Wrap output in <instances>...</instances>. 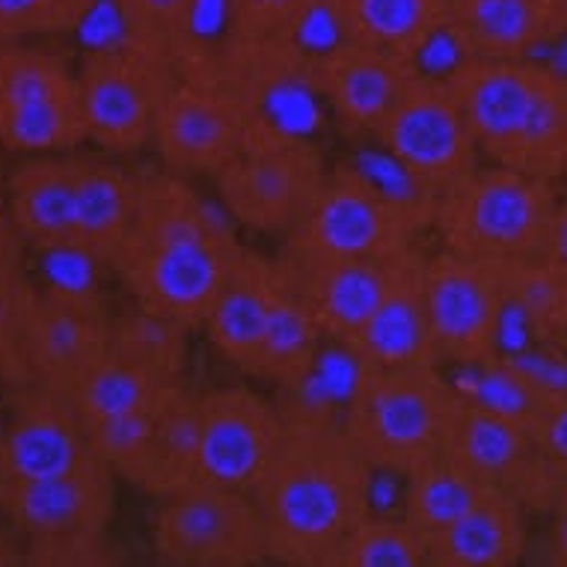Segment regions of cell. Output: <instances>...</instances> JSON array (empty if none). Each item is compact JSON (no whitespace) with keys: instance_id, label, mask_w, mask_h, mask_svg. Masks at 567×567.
I'll return each instance as SVG.
<instances>
[{"instance_id":"1","label":"cell","mask_w":567,"mask_h":567,"mask_svg":"<svg viewBox=\"0 0 567 567\" xmlns=\"http://www.w3.org/2000/svg\"><path fill=\"white\" fill-rule=\"evenodd\" d=\"M241 247L217 196L158 167L140 173L137 215L111 270L134 303L178 318L196 333Z\"/></svg>"},{"instance_id":"2","label":"cell","mask_w":567,"mask_h":567,"mask_svg":"<svg viewBox=\"0 0 567 567\" xmlns=\"http://www.w3.org/2000/svg\"><path fill=\"white\" fill-rule=\"evenodd\" d=\"M374 470L342 422L324 413H286V431L252 487L268 532L270 561L327 567L348 532L372 508Z\"/></svg>"},{"instance_id":"3","label":"cell","mask_w":567,"mask_h":567,"mask_svg":"<svg viewBox=\"0 0 567 567\" xmlns=\"http://www.w3.org/2000/svg\"><path fill=\"white\" fill-rule=\"evenodd\" d=\"M140 199V173L84 146L28 155L7 176V215L24 244L111 268Z\"/></svg>"},{"instance_id":"4","label":"cell","mask_w":567,"mask_h":567,"mask_svg":"<svg viewBox=\"0 0 567 567\" xmlns=\"http://www.w3.org/2000/svg\"><path fill=\"white\" fill-rule=\"evenodd\" d=\"M203 333L244 378L277 386L307 381L327 339L291 261L252 247L235 256Z\"/></svg>"},{"instance_id":"5","label":"cell","mask_w":567,"mask_h":567,"mask_svg":"<svg viewBox=\"0 0 567 567\" xmlns=\"http://www.w3.org/2000/svg\"><path fill=\"white\" fill-rule=\"evenodd\" d=\"M487 164L565 182L567 72L538 56H470L446 75Z\"/></svg>"},{"instance_id":"6","label":"cell","mask_w":567,"mask_h":567,"mask_svg":"<svg viewBox=\"0 0 567 567\" xmlns=\"http://www.w3.org/2000/svg\"><path fill=\"white\" fill-rule=\"evenodd\" d=\"M457 401L461 386L449 381L443 365L363 369L342 425L378 473L401 478L446 452Z\"/></svg>"},{"instance_id":"7","label":"cell","mask_w":567,"mask_h":567,"mask_svg":"<svg viewBox=\"0 0 567 567\" xmlns=\"http://www.w3.org/2000/svg\"><path fill=\"white\" fill-rule=\"evenodd\" d=\"M561 182L482 161L431 199L429 233L443 250L478 259L540 256Z\"/></svg>"},{"instance_id":"8","label":"cell","mask_w":567,"mask_h":567,"mask_svg":"<svg viewBox=\"0 0 567 567\" xmlns=\"http://www.w3.org/2000/svg\"><path fill=\"white\" fill-rule=\"evenodd\" d=\"M116 475L104 457L39 482H0V520L24 544V561L48 567L111 565Z\"/></svg>"},{"instance_id":"9","label":"cell","mask_w":567,"mask_h":567,"mask_svg":"<svg viewBox=\"0 0 567 567\" xmlns=\"http://www.w3.org/2000/svg\"><path fill=\"white\" fill-rule=\"evenodd\" d=\"M429 194H392L363 169L330 167L316 205L282 241L298 259H392L429 233Z\"/></svg>"},{"instance_id":"10","label":"cell","mask_w":567,"mask_h":567,"mask_svg":"<svg viewBox=\"0 0 567 567\" xmlns=\"http://www.w3.org/2000/svg\"><path fill=\"white\" fill-rule=\"evenodd\" d=\"M252 140H259V125L250 104L212 65L203 45L178 65L176 84L155 125L152 152L169 173L212 182Z\"/></svg>"},{"instance_id":"11","label":"cell","mask_w":567,"mask_h":567,"mask_svg":"<svg viewBox=\"0 0 567 567\" xmlns=\"http://www.w3.org/2000/svg\"><path fill=\"white\" fill-rule=\"evenodd\" d=\"M176 78L173 60L134 39L90 48L78 63L86 143L116 158L152 150L155 125Z\"/></svg>"},{"instance_id":"12","label":"cell","mask_w":567,"mask_h":567,"mask_svg":"<svg viewBox=\"0 0 567 567\" xmlns=\"http://www.w3.org/2000/svg\"><path fill=\"white\" fill-rule=\"evenodd\" d=\"M327 176L321 146L303 134H268L220 169L212 187L235 226L286 241L316 205Z\"/></svg>"},{"instance_id":"13","label":"cell","mask_w":567,"mask_h":567,"mask_svg":"<svg viewBox=\"0 0 567 567\" xmlns=\"http://www.w3.org/2000/svg\"><path fill=\"white\" fill-rule=\"evenodd\" d=\"M86 146L78 69L39 42H0V150L51 155Z\"/></svg>"},{"instance_id":"14","label":"cell","mask_w":567,"mask_h":567,"mask_svg":"<svg viewBox=\"0 0 567 567\" xmlns=\"http://www.w3.org/2000/svg\"><path fill=\"white\" fill-rule=\"evenodd\" d=\"M152 549L169 567H256L270 561L268 532L252 493L194 482L158 499Z\"/></svg>"},{"instance_id":"15","label":"cell","mask_w":567,"mask_h":567,"mask_svg":"<svg viewBox=\"0 0 567 567\" xmlns=\"http://www.w3.org/2000/svg\"><path fill=\"white\" fill-rule=\"evenodd\" d=\"M374 143L419 194H440L482 164L470 122L446 78L416 72L392 104Z\"/></svg>"},{"instance_id":"16","label":"cell","mask_w":567,"mask_h":567,"mask_svg":"<svg viewBox=\"0 0 567 567\" xmlns=\"http://www.w3.org/2000/svg\"><path fill=\"white\" fill-rule=\"evenodd\" d=\"M425 303L440 363L482 369L499 357L505 333L503 261L443 247L429 252Z\"/></svg>"},{"instance_id":"17","label":"cell","mask_w":567,"mask_h":567,"mask_svg":"<svg viewBox=\"0 0 567 567\" xmlns=\"http://www.w3.org/2000/svg\"><path fill=\"white\" fill-rule=\"evenodd\" d=\"M446 452L464 461L484 482L499 487L529 514L556 508L561 466L553 464L523 429L520 419L461 390Z\"/></svg>"},{"instance_id":"18","label":"cell","mask_w":567,"mask_h":567,"mask_svg":"<svg viewBox=\"0 0 567 567\" xmlns=\"http://www.w3.org/2000/svg\"><path fill=\"white\" fill-rule=\"evenodd\" d=\"M286 431V410L252 386L199 392V482L250 493Z\"/></svg>"},{"instance_id":"19","label":"cell","mask_w":567,"mask_h":567,"mask_svg":"<svg viewBox=\"0 0 567 567\" xmlns=\"http://www.w3.org/2000/svg\"><path fill=\"white\" fill-rule=\"evenodd\" d=\"M416 72L410 56L348 37L312 56L316 95L344 137H374Z\"/></svg>"},{"instance_id":"20","label":"cell","mask_w":567,"mask_h":567,"mask_svg":"<svg viewBox=\"0 0 567 567\" xmlns=\"http://www.w3.org/2000/svg\"><path fill=\"white\" fill-rule=\"evenodd\" d=\"M7 395L10 413L0 425V482L56 478L102 457L65 395L45 386H24Z\"/></svg>"},{"instance_id":"21","label":"cell","mask_w":567,"mask_h":567,"mask_svg":"<svg viewBox=\"0 0 567 567\" xmlns=\"http://www.w3.org/2000/svg\"><path fill=\"white\" fill-rule=\"evenodd\" d=\"M113 316L90 291L39 286L30 327L33 386L65 395L69 386L111 348Z\"/></svg>"},{"instance_id":"22","label":"cell","mask_w":567,"mask_h":567,"mask_svg":"<svg viewBox=\"0 0 567 567\" xmlns=\"http://www.w3.org/2000/svg\"><path fill=\"white\" fill-rule=\"evenodd\" d=\"M425 259L429 252L410 247L392 265L390 286L381 303L351 344L363 369H410V365H443L431 336L425 303Z\"/></svg>"},{"instance_id":"23","label":"cell","mask_w":567,"mask_h":567,"mask_svg":"<svg viewBox=\"0 0 567 567\" xmlns=\"http://www.w3.org/2000/svg\"><path fill=\"white\" fill-rule=\"evenodd\" d=\"M452 28L470 56H538L567 42V0H455Z\"/></svg>"},{"instance_id":"24","label":"cell","mask_w":567,"mask_h":567,"mask_svg":"<svg viewBox=\"0 0 567 567\" xmlns=\"http://www.w3.org/2000/svg\"><path fill=\"white\" fill-rule=\"evenodd\" d=\"M327 339L351 351L390 286L392 259H298L282 252Z\"/></svg>"},{"instance_id":"25","label":"cell","mask_w":567,"mask_h":567,"mask_svg":"<svg viewBox=\"0 0 567 567\" xmlns=\"http://www.w3.org/2000/svg\"><path fill=\"white\" fill-rule=\"evenodd\" d=\"M529 549V512L493 491L446 529L429 538V567H514Z\"/></svg>"},{"instance_id":"26","label":"cell","mask_w":567,"mask_h":567,"mask_svg":"<svg viewBox=\"0 0 567 567\" xmlns=\"http://www.w3.org/2000/svg\"><path fill=\"white\" fill-rule=\"evenodd\" d=\"M199 482V392L178 383L169 392L152 437L125 484L164 499Z\"/></svg>"},{"instance_id":"27","label":"cell","mask_w":567,"mask_h":567,"mask_svg":"<svg viewBox=\"0 0 567 567\" xmlns=\"http://www.w3.org/2000/svg\"><path fill=\"white\" fill-rule=\"evenodd\" d=\"M173 386H178V383L161 378L146 365L134 363L125 353L107 348L69 386L65 401L72 404L78 419L84 422V429L93 431L99 425H107V422H120V419L137 416V413L158 408Z\"/></svg>"},{"instance_id":"28","label":"cell","mask_w":567,"mask_h":567,"mask_svg":"<svg viewBox=\"0 0 567 567\" xmlns=\"http://www.w3.org/2000/svg\"><path fill=\"white\" fill-rule=\"evenodd\" d=\"M348 39L413 56L449 28L455 0H333Z\"/></svg>"},{"instance_id":"29","label":"cell","mask_w":567,"mask_h":567,"mask_svg":"<svg viewBox=\"0 0 567 567\" xmlns=\"http://www.w3.org/2000/svg\"><path fill=\"white\" fill-rule=\"evenodd\" d=\"M401 482H404L401 514L425 538L461 520L484 496L499 491L491 482H484L482 475L473 473L464 461H457L452 452H440L425 464L413 466L408 475H401Z\"/></svg>"},{"instance_id":"30","label":"cell","mask_w":567,"mask_h":567,"mask_svg":"<svg viewBox=\"0 0 567 567\" xmlns=\"http://www.w3.org/2000/svg\"><path fill=\"white\" fill-rule=\"evenodd\" d=\"M505 333H520L540 348H567V277L540 256L505 259Z\"/></svg>"},{"instance_id":"31","label":"cell","mask_w":567,"mask_h":567,"mask_svg":"<svg viewBox=\"0 0 567 567\" xmlns=\"http://www.w3.org/2000/svg\"><path fill=\"white\" fill-rule=\"evenodd\" d=\"M212 7L226 10V0H120L122 19L128 24V39L155 48L158 54L182 65L205 42L203 21Z\"/></svg>"},{"instance_id":"32","label":"cell","mask_w":567,"mask_h":567,"mask_svg":"<svg viewBox=\"0 0 567 567\" xmlns=\"http://www.w3.org/2000/svg\"><path fill=\"white\" fill-rule=\"evenodd\" d=\"M190 327L158 309L131 303L111 321V348L167 381L185 383Z\"/></svg>"},{"instance_id":"33","label":"cell","mask_w":567,"mask_h":567,"mask_svg":"<svg viewBox=\"0 0 567 567\" xmlns=\"http://www.w3.org/2000/svg\"><path fill=\"white\" fill-rule=\"evenodd\" d=\"M327 567H429V538L404 514H369Z\"/></svg>"},{"instance_id":"34","label":"cell","mask_w":567,"mask_h":567,"mask_svg":"<svg viewBox=\"0 0 567 567\" xmlns=\"http://www.w3.org/2000/svg\"><path fill=\"white\" fill-rule=\"evenodd\" d=\"M39 286L21 270L0 279V390L33 386L30 372V327L37 312Z\"/></svg>"},{"instance_id":"35","label":"cell","mask_w":567,"mask_h":567,"mask_svg":"<svg viewBox=\"0 0 567 567\" xmlns=\"http://www.w3.org/2000/svg\"><path fill=\"white\" fill-rule=\"evenodd\" d=\"M99 0H0V42H39L81 28Z\"/></svg>"},{"instance_id":"36","label":"cell","mask_w":567,"mask_h":567,"mask_svg":"<svg viewBox=\"0 0 567 567\" xmlns=\"http://www.w3.org/2000/svg\"><path fill=\"white\" fill-rule=\"evenodd\" d=\"M330 0H226V33L238 39H295Z\"/></svg>"},{"instance_id":"37","label":"cell","mask_w":567,"mask_h":567,"mask_svg":"<svg viewBox=\"0 0 567 567\" xmlns=\"http://www.w3.org/2000/svg\"><path fill=\"white\" fill-rule=\"evenodd\" d=\"M520 422L553 464L567 466V383L538 386Z\"/></svg>"},{"instance_id":"38","label":"cell","mask_w":567,"mask_h":567,"mask_svg":"<svg viewBox=\"0 0 567 567\" xmlns=\"http://www.w3.org/2000/svg\"><path fill=\"white\" fill-rule=\"evenodd\" d=\"M540 259L549 261L553 268L561 270V274L567 277V196L565 194H561V199H558L556 212H553V220H549Z\"/></svg>"},{"instance_id":"39","label":"cell","mask_w":567,"mask_h":567,"mask_svg":"<svg viewBox=\"0 0 567 567\" xmlns=\"http://www.w3.org/2000/svg\"><path fill=\"white\" fill-rule=\"evenodd\" d=\"M24 270V238L12 226L10 215L0 212V279H10Z\"/></svg>"},{"instance_id":"40","label":"cell","mask_w":567,"mask_h":567,"mask_svg":"<svg viewBox=\"0 0 567 567\" xmlns=\"http://www.w3.org/2000/svg\"><path fill=\"white\" fill-rule=\"evenodd\" d=\"M547 558L553 565L567 567V512H553L547 532Z\"/></svg>"},{"instance_id":"41","label":"cell","mask_w":567,"mask_h":567,"mask_svg":"<svg viewBox=\"0 0 567 567\" xmlns=\"http://www.w3.org/2000/svg\"><path fill=\"white\" fill-rule=\"evenodd\" d=\"M24 561V544L12 532L10 523L0 520V567H12Z\"/></svg>"},{"instance_id":"42","label":"cell","mask_w":567,"mask_h":567,"mask_svg":"<svg viewBox=\"0 0 567 567\" xmlns=\"http://www.w3.org/2000/svg\"><path fill=\"white\" fill-rule=\"evenodd\" d=\"M553 512H567V466H561V478H558L556 508Z\"/></svg>"},{"instance_id":"43","label":"cell","mask_w":567,"mask_h":567,"mask_svg":"<svg viewBox=\"0 0 567 567\" xmlns=\"http://www.w3.org/2000/svg\"><path fill=\"white\" fill-rule=\"evenodd\" d=\"M0 212H7V178H0Z\"/></svg>"},{"instance_id":"44","label":"cell","mask_w":567,"mask_h":567,"mask_svg":"<svg viewBox=\"0 0 567 567\" xmlns=\"http://www.w3.org/2000/svg\"><path fill=\"white\" fill-rule=\"evenodd\" d=\"M565 185H567V167H565Z\"/></svg>"}]
</instances>
